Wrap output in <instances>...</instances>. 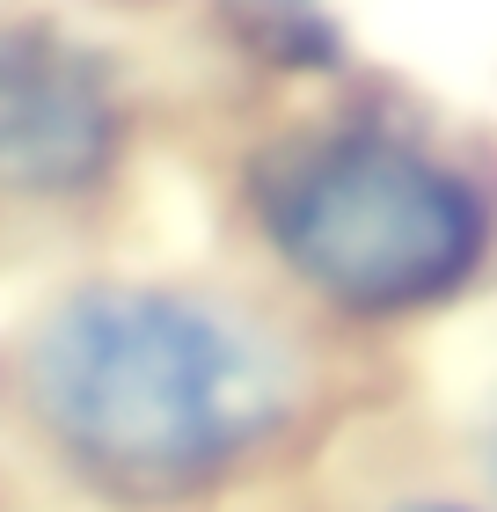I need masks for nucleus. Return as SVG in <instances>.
I'll return each mask as SVG.
<instances>
[{"label": "nucleus", "instance_id": "f03ea898", "mask_svg": "<svg viewBox=\"0 0 497 512\" xmlns=\"http://www.w3.org/2000/svg\"><path fill=\"white\" fill-rule=\"evenodd\" d=\"M271 227L278 249L344 308L432 300L483 256V205L468 183L395 139H329L300 154Z\"/></svg>", "mask_w": 497, "mask_h": 512}, {"label": "nucleus", "instance_id": "20e7f679", "mask_svg": "<svg viewBox=\"0 0 497 512\" xmlns=\"http://www.w3.org/2000/svg\"><path fill=\"white\" fill-rule=\"evenodd\" d=\"M432 512H439V505H432Z\"/></svg>", "mask_w": 497, "mask_h": 512}, {"label": "nucleus", "instance_id": "7ed1b4c3", "mask_svg": "<svg viewBox=\"0 0 497 512\" xmlns=\"http://www.w3.org/2000/svg\"><path fill=\"white\" fill-rule=\"evenodd\" d=\"M117 147L96 66L37 30H0V191H81Z\"/></svg>", "mask_w": 497, "mask_h": 512}, {"label": "nucleus", "instance_id": "f257e3e1", "mask_svg": "<svg viewBox=\"0 0 497 512\" xmlns=\"http://www.w3.org/2000/svg\"><path fill=\"white\" fill-rule=\"evenodd\" d=\"M30 410L103 476L169 483L242 454L286 410L271 344L191 293H81L30 337Z\"/></svg>", "mask_w": 497, "mask_h": 512}]
</instances>
